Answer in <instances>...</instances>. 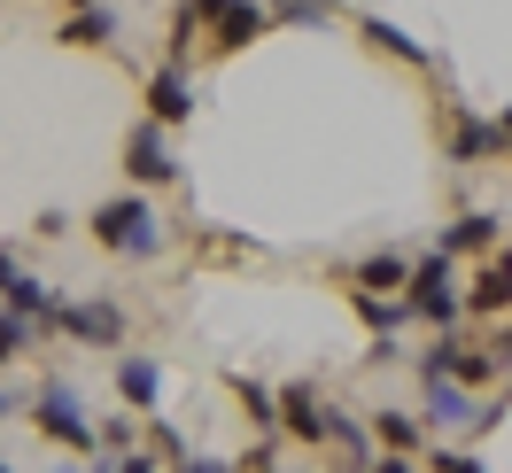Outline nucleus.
<instances>
[{"label":"nucleus","mask_w":512,"mask_h":473,"mask_svg":"<svg viewBox=\"0 0 512 473\" xmlns=\"http://www.w3.org/2000/svg\"><path fill=\"white\" fill-rule=\"evenodd\" d=\"M94 233H101V249H117V256H156V249H163V233H156V210H148L140 194H125V202L94 210Z\"/></svg>","instance_id":"obj_1"},{"label":"nucleus","mask_w":512,"mask_h":473,"mask_svg":"<svg viewBox=\"0 0 512 473\" xmlns=\"http://www.w3.org/2000/svg\"><path fill=\"white\" fill-rule=\"evenodd\" d=\"M404 287H412L404 303H412L419 318H435V326H458V311H466V303L450 295V256H443V249L427 256V264H412V272H404Z\"/></svg>","instance_id":"obj_2"},{"label":"nucleus","mask_w":512,"mask_h":473,"mask_svg":"<svg viewBox=\"0 0 512 473\" xmlns=\"http://www.w3.org/2000/svg\"><path fill=\"white\" fill-rule=\"evenodd\" d=\"M125 171L140 179V187H163V179H179V156H171V140H163L156 117H148V125H132V140H125Z\"/></svg>","instance_id":"obj_3"},{"label":"nucleus","mask_w":512,"mask_h":473,"mask_svg":"<svg viewBox=\"0 0 512 473\" xmlns=\"http://www.w3.org/2000/svg\"><path fill=\"white\" fill-rule=\"evenodd\" d=\"M47 326H63V334H78V342H125V318L109 311V303H55Z\"/></svg>","instance_id":"obj_4"},{"label":"nucleus","mask_w":512,"mask_h":473,"mask_svg":"<svg viewBox=\"0 0 512 473\" xmlns=\"http://www.w3.org/2000/svg\"><path fill=\"white\" fill-rule=\"evenodd\" d=\"M39 427L55 442H70V450H86L94 442V427H86V404L70 396V388H39Z\"/></svg>","instance_id":"obj_5"},{"label":"nucleus","mask_w":512,"mask_h":473,"mask_svg":"<svg viewBox=\"0 0 512 473\" xmlns=\"http://www.w3.org/2000/svg\"><path fill=\"white\" fill-rule=\"evenodd\" d=\"M148 117H156V125H187V117H194V86H187V70H179V63L156 70V86H148Z\"/></svg>","instance_id":"obj_6"},{"label":"nucleus","mask_w":512,"mask_h":473,"mask_svg":"<svg viewBox=\"0 0 512 473\" xmlns=\"http://www.w3.org/2000/svg\"><path fill=\"white\" fill-rule=\"evenodd\" d=\"M264 24H272V8H249V0H233V8L218 16V39H210V47H218V55H233V47L264 39Z\"/></svg>","instance_id":"obj_7"},{"label":"nucleus","mask_w":512,"mask_h":473,"mask_svg":"<svg viewBox=\"0 0 512 473\" xmlns=\"http://www.w3.org/2000/svg\"><path fill=\"white\" fill-rule=\"evenodd\" d=\"M427 419H435V427H458V419H474V404H466V380L427 373Z\"/></svg>","instance_id":"obj_8"},{"label":"nucleus","mask_w":512,"mask_h":473,"mask_svg":"<svg viewBox=\"0 0 512 473\" xmlns=\"http://www.w3.org/2000/svg\"><path fill=\"white\" fill-rule=\"evenodd\" d=\"M280 419H288V435L319 442V435H326V419H334V411H326L319 396H311V388H288V396H280Z\"/></svg>","instance_id":"obj_9"},{"label":"nucleus","mask_w":512,"mask_h":473,"mask_svg":"<svg viewBox=\"0 0 512 473\" xmlns=\"http://www.w3.org/2000/svg\"><path fill=\"white\" fill-rule=\"evenodd\" d=\"M117 396H125V404H156L163 396V373H156V357H125V365H117Z\"/></svg>","instance_id":"obj_10"},{"label":"nucleus","mask_w":512,"mask_h":473,"mask_svg":"<svg viewBox=\"0 0 512 473\" xmlns=\"http://www.w3.org/2000/svg\"><path fill=\"white\" fill-rule=\"evenodd\" d=\"M497 233H505V218H489V210H466V218H458V225H450V233H443V256L489 249V241H497Z\"/></svg>","instance_id":"obj_11"},{"label":"nucleus","mask_w":512,"mask_h":473,"mask_svg":"<svg viewBox=\"0 0 512 473\" xmlns=\"http://www.w3.org/2000/svg\"><path fill=\"white\" fill-rule=\"evenodd\" d=\"M466 311H512V249H505V256H497V264H489V272L474 280Z\"/></svg>","instance_id":"obj_12"},{"label":"nucleus","mask_w":512,"mask_h":473,"mask_svg":"<svg viewBox=\"0 0 512 473\" xmlns=\"http://www.w3.org/2000/svg\"><path fill=\"white\" fill-rule=\"evenodd\" d=\"M0 295H8V311H24V318H47V311H55L47 280H32V272H8V287H0Z\"/></svg>","instance_id":"obj_13"},{"label":"nucleus","mask_w":512,"mask_h":473,"mask_svg":"<svg viewBox=\"0 0 512 473\" xmlns=\"http://www.w3.org/2000/svg\"><path fill=\"white\" fill-rule=\"evenodd\" d=\"M505 140H497V125H481V117H458V140H450V156L458 163H481V156H497Z\"/></svg>","instance_id":"obj_14"},{"label":"nucleus","mask_w":512,"mask_h":473,"mask_svg":"<svg viewBox=\"0 0 512 473\" xmlns=\"http://www.w3.org/2000/svg\"><path fill=\"white\" fill-rule=\"evenodd\" d=\"M109 32H117V16H109V8H78V16L63 24L70 47H109Z\"/></svg>","instance_id":"obj_15"},{"label":"nucleus","mask_w":512,"mask_h":473,"mask_svg":"<svg viewBox=\"0 0 512 473\" xmlns=\"http://www.w3.org/2000/svg\"><path fill=\"white\" fill-rule=\"evenodd\" d=\"M365 39H373V47H388V55H404V63H427V47H419L412 32H396V24H381V16H365Z\"/></svg>","instance_id":"obj_16"},{"label":"nucleus","mask_w":512,"mask_h":473,"mask_svg":"<svg viewBox=\"0 0 512 473\" xmlns=\"http://www.w3.org/2000/svg\"><path fill=\"white\" fill-rule=\"evenodd\" d=\"M241 404H249V419H256V427H272V419H280V396H272L264 380H241Z\"/></svg>","instance_id":"obj_17"},{"label":"nucleus","mask_w":512,"mask_h":473,"mask_svg":"<svg viewBox=\"0 0 512 473\" xmlns=\"http://www.w3.org/2000/svg\"><path fill=\"white\" fill-rule=\"evenodd\" d=\"M404 272H412V264H404V256H373V264H365V272H357V280H365V287H404Z\"/></svg>","instance_id":"obj_18"},{"label":"nucleus","mask_w":512,"mask_h":473,"mask_svg":"<svg viewBox=\"0 0 512 473\" xmlns=\"http://www.w3.org/2000/svg\"><path fill=\"white\" fill-rule=\"evenodd\" d=\"M373 427H381V442H388V450H412V442H419V427L404 419V411H381Z\"/></svg>","instance_id":"obj_19"},{"label":"nucleus","mask_w":512,"mask_h":473,"mask_svg":"<svg viewBox=\"0 0 512 473\" xmlns=\"http://www.w3.org/2000/svg\"><path fill=\"white\" fill-rule=\"evenodd\" d=\"M24 342H32V318H24V311H8V318H0V365H8V357H16Z\"/></svg>","instance_id":"obj_20"},{"label":"nucleus","mask_w":512,"mask_h":473,"mask_svg":"<svg viewBox=\"0 0 512 473\" xmlns=\"http://www.w3.org/2000/svg\"><path fill=\"white\" fill-rule=\"evenodd\" d=\"M280 16H288V24H326V0H288Z\"/></svg>","instance_id":"obj_21"},{"label":"nucleus","mask_w":512,"mask_h":473,"mask_svg":"<svg viewBox=\"0 0 512 473\" xmlns=\"http://www.w3.org/2000/svg\"><path fill=\"white\" fill-rule=\"evenodd\" d=\"M225 8H233V0H187L179 16H187V24H202V16H225Z\"/></svg>","instance_id":"obj_22"},{"label":"nucleus","mask_w":512,"mask_h":473,"mask_svg":"<svg viewBox=\"0 0 512 473\" xmlns=\"http://www.w3.org/2000/svg\"><path fill=\"white\" fill-rule=\"evenodd\" d=\"M365 473H419V466H412V458H404V450H388V458H373V466H365Z\"/></svg>","instance_id":"obj_23"},{"label":"nucleus","mask_w":512,"mask_h":473,"mask_svg":"<svg viewBox=\"0 0 512 473\" xmlns=\"http://www.w3.org/2000/svg\"><path fill=\"white\" fill-rule=\"evenodd\" d=\"M435 473H481V466L466 458V450H443V458H435Z\"/></svg>","instance_id":"obj_24"},{"label":"nucleus","mask_w":512,"mask_h":473,"mask_svg":"<svg viewBox=\"0 0 512 473\" xmlns=\"http://www.w3.org/2000/svg\"><path fill=\"white\" fill-rule=\"evenodd\" d=\"M179 473H233V466H218V458H194V450H187V458H179Z\"/></svg>","instance_id":"obj_25"},{"label":"nucleus","mask_w":512,"mask_h":473,"mask_svg":"<svg viewBox=\"0 0 512 473\" xmlns=\"http://www.w3.org/2000/svg\"><path fill=\"white\" fill-rule=\"evenodd\" d=\"M489 357H497V365H512V326L497 334V342H489Z\"/></svg>","instance_id":"obj_26"},{"label":"nucleus","mask_w":512,"mask_h":473,"mask_svg":"<svg viewBox=\"0 0 512 473\" xmlns=\"http://www.w3.org/2000/svg\"><path fill=\"white\" fill-rule=\"evenodd\" d=\"M117 473H156V458H140V450H132V458H125Z\"/></svg>","instance_id":"obj_27"},{"label":"nucleus","mask_w":512,"mask_h":473,"mask_svg":"<svg viewBox=\"0 0 512 473\" xmlns=\"http://www.w3.org/2000/svg\"><path fill=\"white\" fill-rule=\"evenodd\" d=\"M497 140H505V148H512V109H505V117H497Z\"/></svg>","instance_id":"obj_28"},{"label":"nucleus","mask_w":512,"mask_h":473,"mask_svg":"<svg viewBox=\"0 0 512 473\" xmlns=\"http://www.w3.org/2000/svg\"><path fill=\"white\" fill-rule=\"evenodd\" d=\"M8 272H16V256H8V249H0V287H8Z\"/></svg>","instance_id":"obj_29"},{"label":"nucleus","mask_w":512,"mask_h":473,"mask_svg":"<svg viewBox=\"0 0 512 473\" xmlns=\"http://www.w3.org/2000/svg\"><path fill=\"white\" fill-rule=\"evenodd\" d=\"M0 419H8V396H0Z\"/></svg>","instance_id":"obj_30"},{"label":"nucleus","mask_w":512,"mask_h":473,"mask_svg":"<svg viewBox=\"0 0 512 473\" xmlns=\"http://www.w3.org/2000/svg\"><path fill=\"white\" fill-rule=\"evenodd\" d=\"M0 473H16V466H8V458H0Z\"/></svg>","instance_id":"obj_31"},{"label":"nucleus","mask_w":512,"mask_h":473,"mask_svg":"<svg viewBox=\"0 0 512 473\" xmlns=\"http://www.w3.org/2000/svg\"><path fill=\"white\" fill-rule=\"evenodd\" d=\"M78 8H94V0H78Z\"/></svg>","instance_id":"obj_32"},{"label":"nucleus","mask_w":512,"mask_h":473,"mask_svg":"<svg viewBox=\"0 0 512 473\" xmlns=\"http://www.w3.org/2000/svg\"><path fill=\"white\" fill-rule=\"evenodd\" d=\"M63 473H78V466H63Z\"/></svg>","instance_id":"obj_33"}]
</instances>
